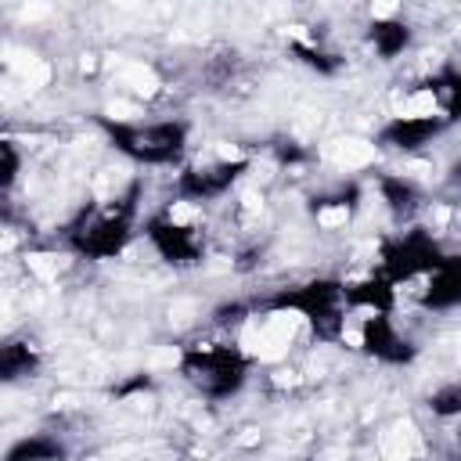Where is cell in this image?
<instances>
[{
  "mask_svg": "<svg viewBox=\"0 0 461 461\" xmlns=\"http://www.w3.org/2000/svg\"><path fill=\"white\" fill-rule=\"evenodd\" d=\"M115 151L144 166H169L187 148V122L180 119H155V122H112L101 119Z\"/></svg>",
  "mask_w": 461,
  "mask_h": 461,
  "instance_id": "1",
  "label": "cell"
},
{
  "mask_svg": "<svg viewBox=\"0 0 461 461\" xmlns=\"http://www.w3.org/2000/svg\"><path fill=\"white\" fill-rule=\"evenodd\" d=\"M133 198H115L101 209H83L68 227V245L86 259H115L133 238Z\"/></svg>",
  "mask_w": 461,
  "mask_h": 461,
  "instance_id": "2",
  "label": "cell"
},
{
  "mask_svg": "<svg viewBox=\"0 0 461 461\" xmlns=\"http://www.w3.org/2000/svg\"><path fill=\"white\" fill-rule=\"evenodd\" d=\"M180 371L187 375V382L209 396V400H227L234 396L245 378H249V357L234 346L223 342H205V346H191L180 357Z\"/></svg>",
  "mask_w": 461,
  "mask_h": 461,
  "instance_id": "3",
  "label": "cell"
},
{
  "mask_svg": "<svg viewBox=\"0 0 461 461\" xmlns=\"http://www.w3.org/2000/svg\"><path fill=\"white\" fill-rule=\"evenodd\" d=\"M274 310H295L299 317L310 321V328L317 331V339H339L342 335V306H346V285L331 281V277H317L295 288H285L270 299Z\"/></svg>",
  "mask_w": 461,
  "mask_h": 461,
  "instance_id": "4",
  "label": "cell"
},
{
  "mask_svg": "<svg viewBox=\"0 0 461 461\" xmlns=\"http://www.w3.org/2000/svg\"><path fill=\"white\" fill-rule=\"evenodd\" d=\"M443 245L432 238V230L425 227H411L400 230L396 238H389L382 245V277H389L393 285L414 281V277H429L439 263H443Z\"/></svg>",
  "mask_w": 461,
  "mask_h": 461,
  "instance_id": "5",
  "label": "cell"
},
{
  "mask_svg": "<svg viewBox=\"0 0 461 461\" xmlns=\"http://www.w3.org/2000/svg\"><path fill=\"white\" fill-rule=\"evenodd\" d=\"M144 234H148L151 249H155L166 263H173V267L198 263V256H202V241H198L194 227H187V223H180V220H173V216H166V212L151 216L148 227H144Z\"/></svg>",
  "mask_w": 461,
  "mask_h": 461,
  "instance_id": "6",
  "label": "cell"
},
{
  "mask_svg": "<svg viewBox=\"0 0 461 461\" xmlns=\"http://www.w3.org/2000/svg\"><path fill=\"white\" fill-rule=\"evenodd\" d=\"M249 169L245 158H223V162H209V166H194V169H184L180 180H176V191L180 198L187 202H209V198H220L230 191V184Z\"/></svg>",
  "mask_w": 461,
  "mask_h": 461,
  "instance_id": "7",
  "label": "cell"
},
{
  "mask_svg": "<svg viewBox=\"0 0 461 461\" xmlns=\"http://www.w3.org/2000/svg\"><path fill=\"white\" fill-rule=\"evenodd\" d=\"M360 346L364 353H371L382 364H411L414 360V346L396 331V324L389 321V313H367L360 324Z\"/></svg>",
  "mask_w": 461,
  "mask_h": 461,
  "instance_id": "8",
  "label": "cell"
},
{
  "mask_svg": "<svg viewBox=\"0 0 461 461\" xmlns=\"http://www.w3.org/2000/svg\"><path fill=\"white\" fill-rule=\"evenodd\" d=\"M447 126V115H396L382 130V144L396 151H418Z\"/></svg>",
  "mask_w": 461,
  "mask_h": 461,
  "instance_id": "9",
  "label": "cell"
},
{
  "mask_svg": "<svg viewBox=\"0 0 461 461\" xmlns=\"http://www.w3.org/2000/svg\"><path fill=\"white\" fill-rule=\"evenodd\" d=\"M418 303L425 310H450V306L461 303V252L443 256V263L425 277V288H421Z\"/></svg>",
  "mask_w": 461,
  "mask_h": 461,
  "instance_id": "10",
  "label": "cell"
},
{
  "mask_svg": "<svg viewBox=\"0 0 461 461\" xmlns=\"http://www.w3.org/2000/svg\"><path fill=\"white\" fill-rule=\"evenodd\" d=\"M346 306L367 310V313H389L396 306V285L382 274L364 277L357 285H346Z\"/></svg>",
  "mask_w": 461,
  "mask_h": 461,
  "instance_id": "11",
  "label": "cell"
},
{
  "mask_svg": "<svg viewBox=\"0 0 461 461\" xmlns=\"http://www.w3.org/2000/svg\"><path fill=\"white\" fill-rule=\"evenodd\" d=\"M65 447L50 436H25L7 450V461H61Z\"/></svg>",
  "mask_w": 461,
  "mask_h": 461,
  "instance_id": "12",
  "label": "cell"
},
{
  "mask_svg": "<svg viewBox=\"0 0 461 461\" xmlns=\"http://www.w3.org/2000/svg\"><path fill=\"white\" fill-rule=\"evenodd\" d=\"M367 36H371V43L378 47L382 58H393V54H400L407 47L411 29L403 22H371V32Z\"/></svg>",
  "mask_w": 461,
  "mask_h": 461,
  "instance_id": "13",
  "label": "cell"
},
{
  "mask_svg": "<svg viewBox=\"0 0 461 461\" xmlns=\"http://www.w3.org/2000/svg\"><path fill=\"white\" fill-rule=\"evenodd\" d=\"M382 198L396 216H411L418 209V187L403 176H385L382 180Z\"/></svg>",
  "mask_w": 461,
  "mask_h": 461,
  "instance_id": "14",
  "label": "cell"
},
{
  "mask_svg": "<svg viewBox=\"0 0 461 461\" xmlns=\"http://www.w3.org/2000/svg\"><path fill=\"white\" fill-rule=\"evenodd\" d=\"M32 367H36V353L29 349V342H7V346L0 349V371H4L7 382L29 375Z\"/></svg>",
  "mask_w": 461,
  "mask_h": 461,
  "instance_id": "15",
  "label": "cell"
},
{
  "mask_svg": "<svg viewBox=\"0 0 461 461\" xmlns=\"http://www.w3.org/2000/svg\"><path fill=\"white\" fill-rule=\"evenodd\" d=\"M429 407H432V414H439V418L461 414V382H450V385L436 389V393L429 396Z\"/></svg>",
  "mask_w": 461,
  "mask_h": 461,
  "instance_id": "16",
  "label": "cell"
},
{
  "mask_svg": "<svg viewBox=\"0 0 461 461\" xmlns=\"http://www.w3.org/2000/svg\"><path fill=\"white\" fill-rule=\"evenodd\" d=\"M0 155H4L0 184H4V191H11V187H14V180H18V151H14V140H4V144H0Z\"/></svg>",
  "mask_w": 461,
  "mask_h": 461,
  "instance_id": "17",
  "label": "cell"
},
{
  "mask_svg": "<svg viewBox=\"0 0 461 461\" xmlns=\"http://www.w3.org/2000/svg\"><path fill=\"white\" fill-rule=\"evenodd\" d=\"M450 173H454V184L461 187V162H454V169H450Z\"/></svg>",
  "mask_w": 461,
  "mask_h": 461,
  "instance_id": "18",
  "label": "cell"
}]
</instances>
